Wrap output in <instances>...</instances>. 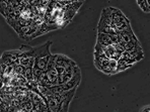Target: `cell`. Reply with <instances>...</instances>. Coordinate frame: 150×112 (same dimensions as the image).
<instances>
[{
	"instance_id": "6da1fadb",
	"label": "cell",
	"mask_w": 150,
	"mask_h": 112,
	"mask_svg": "<svg viewBox=\"0 0 150 112\" xmlns=\"http://www.w3.org/2000/svg\"><path fill=\"white\" fill-rule=\"evenodd\" d=\"M52 45V41H48L47 43L34 48L35 52V66L34 67L41 69L43 71L47 70V66L49 63V60L52 56L50 52V47Z\"/></svg>"
},
{
	"instance_id": "7a4b0ae2",
	"label": "cell",
	"mask_w": 150,
	"mask_h": 112,
	"mask_svg": "<svg viewBox=\"0 0 150 112\" xmlns=\"http://www.w3.org/2000/svg\"><path fill=\"white\" fill-rule=\"evenodd\" d=\"M35 52L34 48L28 46H21V55H19V64L25 67H34L35 66Z\"/></svg>"
},
{
	"instance_id": "3957f363",
	"label": "cell",
	"mask_w": 150,
	"mask_h": 112,
	"mask_svg": "<svg viewBox=\"0 0 150 112\" xmlns=\"http://www.w3.org/2000/svg\"><path fill=\"white\" fill-rule=\"evenodd\" d=\"M76 63L74 61H72L70 58H68L65 55H60L57 54V58H56V67H60L65 69V73H69L72 72L74 70ZM64 73V74H65Z\"/></svg>"
},
{
	"instance_id": "277c9868",
	"label": "cell",
	"mask_w": 150,
	"mask_h": 112,
	"mask_svg": "<svg viewBox=\"0 0 150 112\" xmlns=\"http://www.w3.org/2000/svg\"><path fill=\"white\" fill-rule=\"evenodd\" d=\"M80 80H81V73H80V69L77 66L76 71H75L74 75L72 76V78L69 81H67L66 83L62 84L64 91H68V90H71L73 88H77L80 84Z\"/></svg>"
},
{
	"instance_id": "5b68a950",
	"label": "cell",
	"mask_w": 150,
	"mask_h": 112,
	"mask_svg": "<svg viewBox=\"0 0 150 112\" xmlns=\"http://www.w3.org/2000/svg\"><path fill=\"white\" fill-rule=\"evenodd\" d=\"M94 65L100 71L107 75H112L110 70V59H94Z\"/></svg>"
},
{
	"instance_id": "8992f818",
	"label": "cell",
	"mask_w": 150,
	"mask_h": 112,
	"mask_svg": "<svg viewBox=\"0 0 150 112\" xmlns=\"http://www.w3.org/2000/svg\"><path fill=\"white\" fill-rule=\"evenodd\" d=\"M75 91H76V88H73V89H71V90H68V91L63 92V96H64V101H63V105H62V111L63 112L68 111L69 104L71 103L72 99H73Z\"/></svg>"
},
{
	"instance_id": "52a82bcc",
	"label": "cell",
	"mask_w": 150,
	"mask_h": 112,
	"mask_svg": "<svg viewBox=\"0 0 150 112\" xmlns=\"http://www.w3.org/2000/svg\"><path fill=\"white\" fill-rule=\"evenodd\" d=\"M119 36H120L121 41H123V43H127V41H132V39L137 38L135 36V34L133 32V29H132L131 25H130L127 29H125L124 32H120V34H119Z\"/></svg>"
},
{
	"instance_id": "ba28073f",
	"label": "cell",
	"mask_w": 150,
	"mask_h": 112,
	"mask_svg": "<svg viewBox=\"0 0 150 112\" xmlns=\"http://www.w3.org/2000/svg\"><path fill=\"white\" fill-rule=\"evenodd\" d=\"M112 24H114V26H115L117 23L125 20L127 17L125 16L124 13L121 11L120 9H118V8H115V7H112Z\"/></svg>"
},
{
	"instance_id": "9c48e42d",
	"label": "cell",
	"mask_w": 150,
	"mask_h": 112,
	"mask_svg": "<svg viewBox=\"0 0 150 112\" xmlns=\"http://www.w3.org/2000/svg\"><path fill=\"white\" fill-rule=\"evenodd\" d=\"M96 43H100V45H103V46H105V47H108V46H110V45H112V41L111 39L110 34H103V32H98V41H96Z\"/></svg>"
},
{
	"instance_id": "30bf717a",
	"label": "cell",
	"mask_w": 150,
	"mask_h": 112,
	"mask_svg": "<svg viewBox=\"0 0 150 112\" xmlns=\"http://www.w3.org/2000/svg\"><path fill=\"white\" fill-rule=\"evenodd\" d=\"M133 65H130V64L126 63L124 60H122V59H120V60H118V68H117V71L119 72H123L125 71V70L129 69V68H131Z\"/></svg>"
},
{
	"instance_id": "8fae6325",
	"label": "cell",
	"mask_w": 150,
	"mask_h": 112,
	"mask_svg": "<svg viewBox=\"0 0 150 112\" xmlns=\"http://www.w3.org/2000/svg\"><path fill=\"white\" fill-rule=\"evenodd\" d=\"M23 77L26 79V81L34 80V67H25Z\"/></svg>"
},
{
	"instance_id": "7c38bea8",
	"label": "cell",
	"mask_w": 150,
	"mask_h": 112,
	"mask_svg": "<svg viewBox=\"0 0 150 112\" xmlns=\"http://www.w3.org/2000/svg\"><path fill=\"white\" fill-rule=\"evenodd\" d=\"M0 5H1V14L4 16V18H6L8 15V3L5 0H1L0 1Z\"/></svg>"
},
{
	"instance_id": "4fadbf2b",
	"label": "cell",
	"mask_w": 150,
	"mask_h": 112,
	"mask_svg": "<svg viewBox=\"0 0 150 112\" xmlns=\"http://www.w3.org/2000/svg\"><path fill=\"white\" fill-rule=\"evenodd\" d=\"M43 74H44L43 70L38 69V68L34 67V81H36V82L39 83L42 78V76H43Z\"/></svg>"
},
{
	"instance_id": "5bb4252c",
	"label": "cell",
	"mask_w": 150,
	"mask_h": 112,
	"mask_svg": "<svg viewBox=\"0 0 150 112\" xmlns=\"http://www.w3.org/2000/svg\"><path fill=\"white\" fill-rule=\"evenodd\" d=\"M117 68H118V61L115 59H110V70H111V74H117Z\"/></svg>"
},
{
	"instance_id": "9a60e30c",
	"label": "cell",
	"mask_w": 150,
	"mask_h": 112,
	"mask_svg": "<svg viewBox=\"0 0 150 112\" xmlns=\"http://www.w3.org/2000/svg\"><path fill=\"white\" fill-rule=\"evenodd\" d=\"M139 7L141 8V10H143L144 12H149L148 10V4H147L146 0H136Z\"/></svg>"
},
{
	"instance_id": "2e32d148",
	"label": "cell",
	"mask_w": 150,
	"mask_h": 112,
	"mask_svg": "<svg viewBox=\"0 0 150 112\" xmlns=\"http://www.w3.org/2000/svg\"><path fill=\"white\" fill-rule=\"evenodd\" d=\"M111 36V39L112 41V43H119L121 41L120 36H119V34H110Z\"/></svg>"
},
{
	"instance_id": "e0dca14e",
	"label": "cell",
	"mask_w": 150,
	"mask_h": 112,
	"mask_svg": "<svg viewBox=\"0 0 150 112\" xmlns=\"http://www.w3.org/2000/svg\"><path fill=\"white\" fill-rule=\"evenodd\" d=\"M140 111H142V112H150V105H147V106L141 108Z\"/></svg>"
},
{
	"instance_id": "ac0fdd59",
	"label": "cell",
	"mask_w": 150,
	"mask_h": 112,
	"mask_svg": "<svg viewBox=\"0 0 150 112\" xmlns=\"http://www.w3.org/2000/svg\"><path fill=\"white\" fill-rule=\"evenodd\" d=\"M146 1H147V4H148V10L150 12V0H146Z\"/></svg>"
},
{
	"instance_id": "d6986e66",
	"label": "cell",
	"mask_w": 150,
	"mask_h": 112,
	"mask_svg": "<svg viewBox=\"0 0 150 112\" xmlns=\"http://www.w3.org/2000/svg\"><path fill=\"white\" fill-rule=\"evenodd\" d=\"M71 2H74V1H79V2H83L84 0H70Z\"/></svg>"
}]
</instances>
